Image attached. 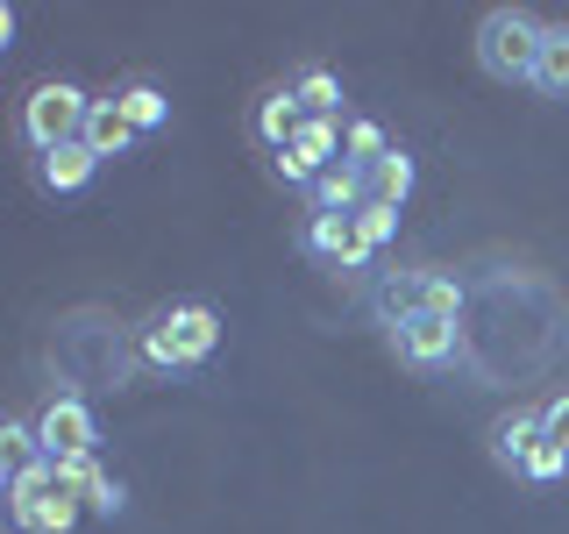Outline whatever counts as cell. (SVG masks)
<instances>
[{
  "label": "cell",
  "instance_id": "1",
  "mask_svg": "<svg viewBox=\"0 0 569 534\" xmlns=\"http://www.w3.org/2000/svg\"><path fill=\"white\" fill-rule=\"evenodd\" d=\"M221 349V314L207 299H171L142 320V364L150 370H200Z\"/></svg>",
  "mask_w": 569,
  "mask_h": 534
},
{
  "label": "cell",
  "instance_id": "2",
  "mask_svg": "<svg viewBox=\"0 0 569 534\" xmlns=\"http://www.w3.org/2000/svg\"><path fill=\"white\" fill-rule=\"evenodd\" d=\"M541 36L548 22L527 8H491L477 22V71L498 86H533V65H541Z\"/></svg>",
  "mask_w": 569,
  "mask_h": 534
},
{
  "label": "cell",
  "instance_id": "3",
  "mask_svg": "<svg viewBox=\"0 0 569 534\" xmlns=\"http://www.w3.org/2000/svg\"><path fill=\"white\" fill-rule=\"evenodd\" d=\"M462 299H470V285L449 278V271H385L378 285H370V314H378L385 328H399V320H413V314L456 320Z\"/></svg>",
  "mask_w": 569,
  "mask_h": 534
},
{
  "label": "cell",
  "instance_id": "4",
  "mask_svg": "<svg viewBox=\"0 0 569 534\" xmlns=\"http://www.w3.org/2000/svg\"><path fill=\"white\" fill-rule=\"evenodd\" d=\"M86 115H93V93H86V86H71V79L29 86V100H22V142H29V157L79 142L86 136Z\"/></svg>",
  "mask_w": 569,
  "mask_h": 534
},
{
  "label": "cell",
  "instance_id": "5",
  "mask_svg": "<svg viewBox=\"0 0 569 534\" xmlns=\"http://www.w3.org/2000/svg\"><path fill=\"white\" fill-rule=\"evenodd\" d=\"M342 142H349V121H342V115H307V129H299V136L271 157V171L284 178V186L313 192V178H328L335 165H342Z\"/></svg>",
  "mask_w": 569,
  "mask_h": 534
},
{
  "label": "cell",
  "instance_id": "6",
  "mask_svg": "<svg viewBox=\"0 0 569 534\" xmlns=\"http://www.w3.org/2000/svg\"><path fill=\"white\" fill-rule=\"evenodd\" d=\"M36 442H43V456L50 463H64V456H93L100 449V421H93V406L79 399V392H50L43 406H36Z\"/></svg>",
  "mask_w": 569,
  "mask_h": 534
},
{
  "label": "cell",
  "instance_id": "7",
  "mask_svg": "<svg viewBox=\"0 0 569 534\" xmlns=\"http://www.w3.org/2000/svg\"><path fill=\"white\" fill-rule=\"evenodd\" d=\"M385 335H391V356H399L406 370H441V364H456V349H462V328L441 320V314H413Z\"/></svg>",
  "mask_w": 569,
  "mask_h": 534
},
{
  "label": "cell",
  "instance_id": "8",
  "mask_svg": "<svg viewBox=\"0 0 569 534\" xmlns=\"http://www.w3.org/2000/svg\"><path fill=\"white\" fill-rule=\"evenodd\" d=\"M299 243H307V257L335 264V271H363V264L378 257L356 214H313V221H307V236H299Z\"/></svg>",
  "mask_w": 569,
  "mask_h": 534
},
{
  "label": "cell",
  "instance_id": "9",
  "mask_svg": "<svg viewBox=\"0 0 569 534\" xmlns=\"http://www.w3.org/2000/svg\"><path fill=\"white\" fill-rule=\"evenodd\" d=\"M93 171H100V157L86 150V142H64V150L29 157L36 192H50V200H71V192H86V186H93Z\"/></svg>",
  "mask_w": 569,
  "mask_h": 534
},
{
  "label": "cell",
  "instance_id": "10",
  "mask_svg": "<svg viewBox=\"0 0 569 534\" xmlns=\"http://www.w3.org/2000/svg\"><path fill=\"white\" fill-rule=\"evenodd\" d=\"M79 142L100 157V165H107V157H129V150H136L142 136H136V121L121 115V93H93V115H86V136H79Z\"/></svg>",
  "mask_w": 569,
  "mask_h": 534
},
{
  "label": "cell",
  "instance_id": "11",
  "mask_svg": "<svg viewBox=\"0 0 569 534\" xmlns=\"http://www.w3.org/2000/svg\"><path fill=\"white\" fill-rule=\"evenodd\" d=\"M249 129H257V142H263V150H284V142H292L299 129H307V107H299V93H292V79H284V86H271V93H263L257 100V121H249Z\"/></svg>",
  "mask_w": 569,
  "mask_h": 534
},
{
  "label": "cell",
  "instance_id": "12",
  "mask_svg": "<svg viewBox=\"0 0 569 534\" xmlns=\"http://www.w3.org/2000/svg\"><path fill=\"white\" fill-rule=\"evenodd\" d=\"M79 513H86L79 492H71V485H50L36 506L8 513V521H14V534H71V527H79Z\"/></svg>",
  "mask_w": 569,
  "mask_h": 534
},
{
  "label": "cell",
  "instance_id": "13",
  "mask_svg": "<svg viewBox=\"0 0 569 534\" xmlns=\"http://www.w3.org/2000/svg\"><path fill=\"white\" fill-rule=\"evenodd\" d=\"M363 186H370V200H378V207H406V200H413V186H420V165L399 150V142H391L378 165L363 171Z\"/></svg>",
  "mask_w": 569,
  "mask_h": 534
},
{
  "label": "cell",
  "instance_id": "14",
  "mask_svg": "<svg viewBox=\"0 0 569 534\" xmlns=\"http://www.w3.org/2000/svg\"><path fill=\"white\" fill-rule=\"evenodd\" d=\"M533 442H541V406H520V414H506V421L491 427V463L520 477V463H527Z\"/></svg>",
  "mask_w": 569,
  "mask_h": 534
},
{
  "label": "cell",
  "instance_id": "15",
  "mask_svg": "<svg viewBox=\"0 0 569 534\" xmlns=\"http://www.w3.org/2000/svg\"><path fill=\"white\" fill-rule=\"evenodd\" d=\"M307 207H313V214H363V207H370V186H363V171H356V165H335L328 178H313Z\"/></svg>",
  "mask_w": 569,
  "mask_h": 534
},
{
  "label": "cell",
  "instance_id": "16",
  "mask_svg": "<svg viewBox=\"0 0 569 534\" xmlns=\"http://www.w3.org/2000/svg\"><path fill=\"white\" fill-rule=\"evenodd\" d=\"M533 93H541V100H569V22H548L541 65H533Z\"/></svg>",
  "mask_w": 569,
  "mask_h": 534
},
{
  "label": "cell",
  "instance_id": "17",
  "mask_svg": "<svg viewBox=\"0 0 569 534\" xmlns=\"http://www.w3.org/2000/svg\"><path fill=\"white\" fill-rule=\"evenodd\" d=\"M292 93L307 115H342V79H335L328 65H299L292 71Z\"/></svg>",
  "mask_w": 569,
  "mask_h": 534
},
{
  "label": "cell",
  "instance_id": "18",
  "mask_svg": "<svg viewBox=\"0 0 569 534\" xmlns=\"http://www.w3.org/2000/svg\"><path fill=\"white\" fill-rule=\"evenodd\" d=\"M121 115L136 121V136L164 129V121H171V100H164V86H150V79H129V86H121Z\"/></svg>",
  "mask_w": 569,
  "mask_h": 534
},
{
  "label": "cell",
  "instance_id": "19",
  "mask_svg": "<svg viewBox=\"0 0 569 534\" xmlns=\"http://www.w3.org/2000/svg\"><path fill=\"white\" fill-rule=\"evenodd\" d=\"M385 150H391V136L378 129V121H363V115H356V121H349V142H342V165H356V171H370V165H378Z\"/></svg>",
  "mask_w": 569,
  "mask_h": 534
},
{
  "label": "cell",
  "instance_id": "20",
  "mask_svg": "<svg viewBox=\"0 0 569 534\" xmlns=\"http://www.w3.org/2000/svg\"><path fill=\"white\" fill-rule=\"evenodd\" d=\"M520 477H527V485H556V477H569V449H556V442H533V449H527V463H520Z\"/></svg>",
  "mask_w": 569,
  "mask_h": 534
},
{
  "label": "cell",
  "instance_id": "21",
  "mask_svg": "<svg viewBox=\"0 0 569 534\" xmlns=\"http://www.w3.org/2000/svg\"><path fill=\"white\" fill-rule=\"evenodd\" d=\"M0 456H8V471H22V463L43 456V442H36V421H8V427H0Z\"/></svg>",
  "mask_w": 569,
  "mask_h": 534
},
{
  "label": "cell",
  "instance_id": "22",
  "mask_svg": "<svg viewBox=\"0 0 569 534\" xmlns=\"http://www.w3.org/2000/svg\"><path fill=\"white\" fill-rule=\"evenodd\" d=\"M79 498H86V513H100V521H114V513L129 506V485H121V477H107V471H100V477H93V485H86Z\"/></svg>",
  "mask_w": 569,
  "mask_h": 534
},
{
  "label": "cell",
  "instance_id": "23",
  "mask_svg": "<svg viewBox=\"0 0 569 534\" xmlns=\"http://www.w3.org/2000/svg\"><path fill=\"white\" fill-rule=\"evenodd\" d=\"M356 221H363V236H370V249H385L391 236H399V207H378V200H370L363 214H356Z\"/></svg>",
  "mask_w": 569,
  "mask_h": 534
},
{
  "label": "cell",
  "instance_id": "24",
  "mask_svg": "<svg viewBox=\"0 0 569 534\" xmlns=\"http://www.w3.org/2000/svg\"><path fill=\"white\" fill-rule=\"evenodd\" d=\"M541 435L556 442V449H569V392H556V399L541 406Z\"/></svg>",
  "mask_w": 569,
  "mask_h": 534
}]
</instances>
